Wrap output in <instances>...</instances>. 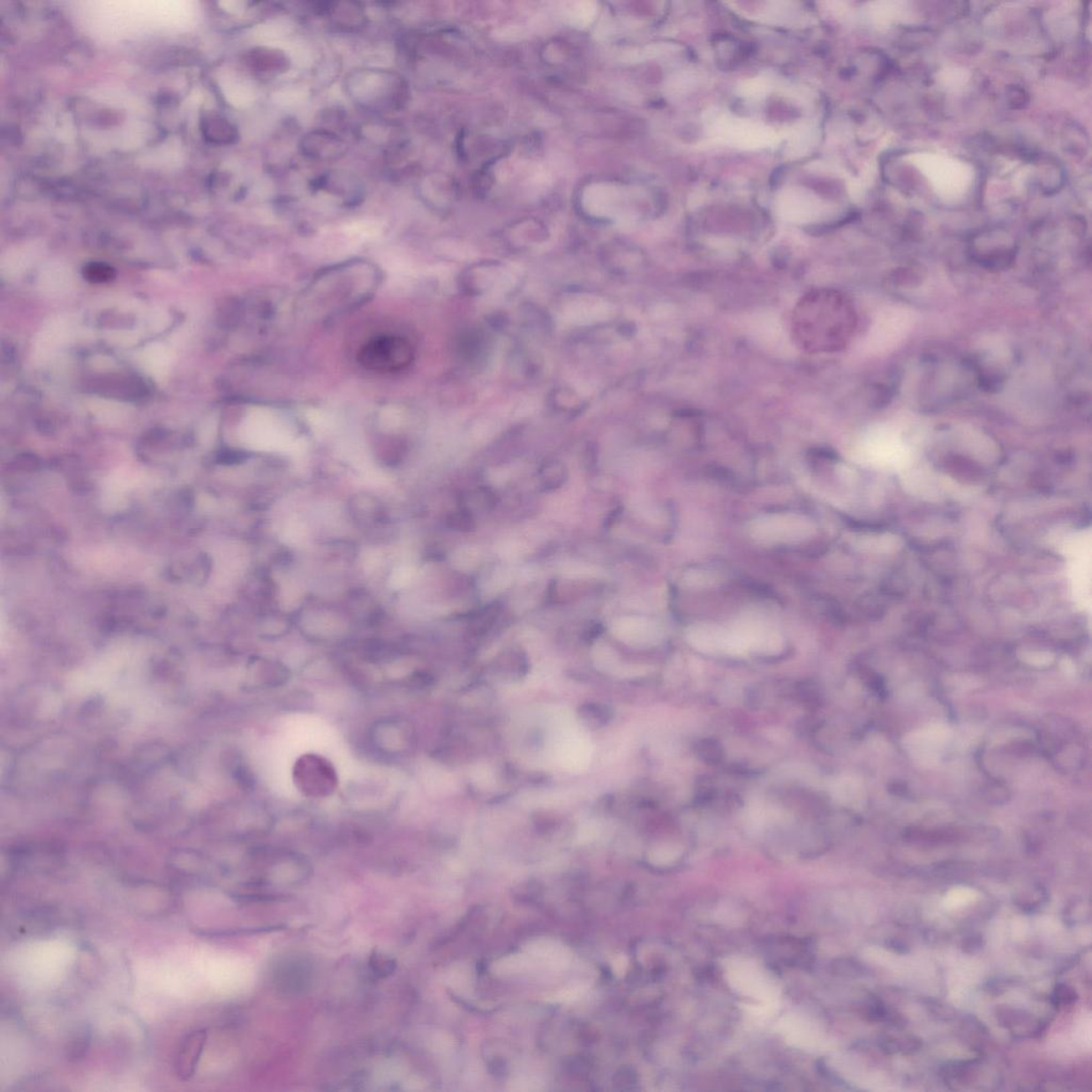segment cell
<instances>
[{"mask_svg":"<svg viewBox=\"0 0 1092 1092\" xmlns=\"http://www.w3.org/2000/svg\"><path fill=\"white\" fill-rule=\"evenodd\" d=\"M87 1036L88 1035L86 1032L77 1035V1038L74 1040L75 1043L71 1045L70 1056H73L74 1058H79L88 1049L89 1039Z\"/></svg>","mask_w":1092,"mask_h":1092,"instance_id":"cell-14","label":"cell"},{"mask_svg":"<svg viewBox=\"0 0 1092 1092\" xmlns=\"http://www.w3.org/2000/svg\"><path fill=\"white\" fill-rule=\"evenodd\" d=\"M383 79L377 74H364L358 76L353 83L352 88L355 95L360 97L363 101H372L378 95V92L383 90Z\"/></svg>","mask_w":1092,"mask_h":1092,"instance_id":"cell-9","label":"cell"},{"mask_svg":"<svg viewBox=\"0 0 1092 1092\" xmlns=\"http://www.w3.org/2000/svg\"><path fill=\"white\" fill-rule=\"evenodd\" d=\"M87 275L94 282H106L111 279L112 270L105 265H92L87 270Z\"/></svg>","mask_w":1092,"mask_h":1092,"instance_id":"cell-13","label":"cell"},{"mask_svg":"<svg viewBox=\"0 0 1092 1092\" xmlns=\"http://www.w3.org/2000/svg\"><path fill=\"white\" fill-rule=\"evenodd\" d=\"M377 279L376 271L367 266L353 265L333 269L312 286V298L320 296L317 304L320 307L329 305L328 313H331V309L343 311L361 304L371 295Z\"/></svg>","mask_w":1092,"mask_h":1092,"instance_id":"cell-1","label":"cell"},{"mask_svg":"<svg viewBox=\"0 0 1092 1092\" xmlns=\"http://www.w3.org/2000/svg\"><path fill=\"white\" fill-rule=\"evenodd\" d=\"M814 522L808 516L781 512L757 517L749 524V534L765 545H786L808 539L815 534Z\"/></svg>","mask_w":1092,"mask_h":1092,"instance_id":"cell-3","label":"cell"},{"mask_svg":"<svg viewBox=\"0 0 1092 1092\" xmlns=\"http://www.w3.org/2000/svg\"><path fill=\"white\" fill-rule=\"evenodd\" d=\"M951 738L950 727L934 724L911 732L905 737L904 746L917 764L930 767L940 760Z\"/></svg>","mask_w":1092,"mask_h":1092,"instance_id":"cell-5","label":"cell"},{"mask_svg":"<svg viewBox=\"0 0 1092 1092\" xmlns=\"http://www.w3.org/2000/svg\"><path fill=\"white\" fill-rule=\"evenodd\" d=\"M617 633L630 643L653 644L663 637V629L652 620L645 618H625L617 624Z\"/></svg>","mask_w":1092,"mask_h":1092,"instance_id":"cell-8","label":"cell"},{"mask_svg":"<svg viewBox=\"0 0 1092 1092\" xmlns=\"http://www.w3.org/2000/svg\"><path fill=\"white\" fill-rule=\"evenodd\" d=\"M207 1034L205 1030H194L183 1039L176 1056V1073L179 1079L187 1081L196 1073L197 1066L201 1058Z\"/></svg>","mask_w":1092,"mask_h":1092,"instance_id":"cell-7","label":"cell"},{"mask_svg":"<svg viewBox=\"0 0 1092 1092\" xmlns=\"http://www.w3.org/2000/svg\"><path fill=\"white\" fill-rule=\"evenodd\" d=\"M358 360L367 371L379 373L403 372L411 365L414 350L407 338L384 335L372 338L358 351Z\"/></svg>","mask_w":1092,"mask_h":1092,"instance_id":"cell-2","label":"cell"},{"mask_svg":"<svg viewBox=\"0 0 1092 1092\" xmlns=\"http://www.w3.org/2000/svg\"><path fill=\"white\" fill-rule=\"evenodd\" d=\"M305 96V92L302 90H285L276 94V102L286 106L296 105L297 102L304 101Z\"/></svg>","mask_w":1092,"mask_h":1092,"instance_id":"cell-12","label":"cell"},{"mask_svg":"<svg viewBox=\"0 0 1092 1092\" xmlns=\"http://www.w3.org/2000/svg\"><path fill=\"white\" fill-rule=\"evenodd\" d=\"M838 797L850 806H858L862 802L863 791L857 781L846 779L840 783Z\"/></svg>","mask_w":1092,"mask_h":1092,"instance_id":"cell-10","label":"cell"},{"mask_svg":"<svg viewBox=\"0 0 1092 1092\" xmlns=\"http://www.w3.org/2000/svg\"><path fill=\"white\" fill-rule=\"evenodd\" d=\"M686 639L702 653L736 655L731 629L712 623H696L686 629Z\"/></svg>","mask_w":1092,"mask_h":1092,"instance_id":"cell-6","label":"cell"},{"mask_svg":"<svg viewBox=\"0 0 1092 1092\" xmlns=\"http://www.w3.org/2000/svg\"><path fill=\"white\" fill-rule=\"evenodd\" d=\"M291 26L285 19H274L261 25L260 35L267 40L279 39L290 32Z\"/></svg>","mask_w":1092,"mask_h":1092,"instance_id":"cell-11","label":"cell"},{"mask_svg":"<svg viewBox=\"0 0 1092 1092\" xmlns=\"http://www.w3.org/2000/svg\"><path fill=\"white\" fill-rule=\"evenodd\" d=\"M1054 1001L1056 1004H1071L1075 1001V992L1073 989L1067 986H1059L1055 990Z\"/></svg>","mask_w":1092,"mask_h":1092,"instance_id":"cell-15","label":"cell"},{"mask_svg":"<svg viewBox=\"0 0 1092 1092\" xmlns=\"http://www.w3.org/2000/svg\"><path fill=\"white\" fill-rule=\"evenodd\" d=\"M294 780L307 797H327L335 791V769L324 757L304 756L296 763Z\"/></svg>","mask_w":1092,"mask_h":1092,"instance_id":"cell-4","label":"cell"}]
</instances>
